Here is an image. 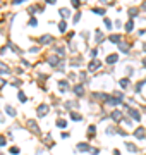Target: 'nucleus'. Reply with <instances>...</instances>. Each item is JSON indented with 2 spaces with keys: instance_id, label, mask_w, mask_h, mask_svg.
Listing matches in <instances>:
<instances>
[{
  "instance_id": "10",
  "label": "nucleus",
  "mask_w": 146,
  "mask_h": 155,
  "mask_svg": "<svg viewBox=\"0 0 146 155\" xmlns=\"http://www.w3.org/2000/svg\"><path fill=\"white\" fill-rule=\"evenodd\" d=\"M120 86H122V88H127V86H129V79H122V81H120Z\"/></svg>"
},
{
  "instance_id": "17",
  "label": "nucleus",
  "mask_w": 146,
  "mask_h": 155,
  "mask_svg": "<svg viewBox=\"0 0 146 155\" xmlns=\"http://www.w3.org/2000/svg\"><path fill=\"white\" fill-rule=\"evenodd\" d=\"M126 28H127V31H133V21H129V22L126 24Z\"/></svg>"
},
{
  "instance_id": "16",
  "label": "nucleus",
  "mask_w": 146,
  "mask_h": 155,
  "mask_svg": "<svg viewBox=\"0 0 146 155\" xmlns=\"http://www.w3.org/2000/svg\"><path fill=\"white\" fill-rule=\"evenodd\" d=\"M19 100H21V102H26V100H28V98H26V95H24L22 91L19 93Z\"/></svg>"
},
{
  "instance_id": "8",
  "label": "nucleus",
  "mask_w": 146,
  "mask_h": 155,
  "mask_svg": "<svg viewBox=\"0 0 146 155\" xmlns=\"http://www.w3.org/2000/svg\"><path fill=\"white\" fill-rule=\"evenodd\" d=\"M131 117H133V119H136V121H139V114H138L136 110H131Z\"/></svg>"
},
{
  "instance_id": "12",
  "label": "nucleus",
  "mask_w": 146,
  "mask_h": 155,
  "mask_svg": "<svg viewBox=\"0 0 146 155\" xmlns=\"http://www.w3.org/2000/svg\"><path fill=\"white\" fill-rule=\"evenodd\" d=\"M59 28H60V31H65V29H67V24H65V22L62 21V22L59 24Z\"/></svg>"
},
{
  "instance_id": "18",
  "label": "nucleus",
  "mask_w": 146,
  "mask_h": 155,
  "mask_svg": "<svg viewBox=\"0 0 146 155\" xmlns=\"http://www.w3.org/2000/svg\"><path fill=\"white\" fill-rule=\"evenodd\" d=\"M127 148H129L131 152H133V150H136V147H134V145H131V143H127Z\"/></svg>"
},
{
  "instance_id": "15",
  "label": "nucleus",
  "mask_w": 146,
  "mask_h": 155,
  "mask_svg": "<svg viewBox=\"0 0 146 155\" xmlns=\"http://www.w3.org/2000/svg\"><path fill=\"white\" fill-rule=\"evenodd\" d=\"M77 148H79V150H88L89 147H88L86 143H81V145H77Z\"/></svg>"
},
{
  "instance_id": "3",
  "label": "nucleus",
  "mask_w": 146,
  "mask_h": 155,
  "mask_svg": "<svg viewBox=\"0 0 146 155\" xmlns=\"http://www.w3.org/2000/svg\"><path fill=\"white\" fill-rule=\"evenodd\" d=\"M112 117H114V119H115V121H119V119H120V117H122V114H120V112H119V110H114V112H112Z\"/></svg>"
},
{
  "instance_id": "5",
  "label": "nucleus",
  "mask_w": 146,
  "mask_h": 155,
  "mask_svg": "<svg viewBox=\"0 0 146 155\" xmlns=\"http://www.w3.org/2000/svg\"><path fill=\"white\" fill-rule=\"evenodd\" d=\"M107 62H108V64H114V62H117V55H108Z\"/></svg>"
},
{
  "instance_id": "13",
  "label": "nucleus",
  "mask_w": 146,
  "mask_h": 155,
  "mask_svg": "<svg viewBox=\"0 0 146 155\" xmlns=\"http://www.w3.org/2000/svg\"><path fill=\"white\" fill-rule=\"evenodd\" d=\"M119 40H120L119 35H112V36H110V41H119Z\"/></svg>"
},
{
  "instance_id": "21",
  "label": "nucleus",
  "mask_w": 146,
  "mask_h": 155,
  "mask_svg": "<svg viewBox=\"0 0 146 155\" xmlns=\"http://www.w3.org/2000/svg\"><path fill=\"white\" fill-rule=\"evenodd\" d=\"M145 66H146V59H145Z\"/></svg>"
},
{
  "instance_id": "9",
  "label": "nucleus",
  "mask_w": 146,
  "mask_h": 155,
  "mask_svg": "<svg viewBox=\"0 0 146 155\" xmlns=\"http://www.w3.org/2000/svg\"><path fill=\"white\" fill-rule=\"evenodd\" d=\"M57 124H59V128H65V126H67V123H65L64 119H59V121H57Z\"/></svg>"
},
{
  "instance_id": "1",
  "label": "nucleus",
  "mask_w": 146,
  "mask_h": 155,
  "mask_svg": "<svg viewBox=\"0 0 146 155\" xmlns=\"http://www.w3.org/2000/svg\"><path fill=\"white\" fill-rule=\"evenodd\" d=\"M98 67H100V62H98V60H95V62L89 64V71H95V69H98Z\"/></svg>"
},
{
  "instance_id": "20",
  "label": "nucleus",
  "mask_w": 146,
  "mask_h": 155,
  "mask_svg": "<svg viewBox=\"0 0 146 155\" xmlns=\"http://www.w3.org/2000/svg\"><path fill=\"white\" fill-rule=\"evenodd\" d=\"M3 143H5V140H3V138H2V136H0V147H2V145H3Z\"/></svg>"
},
{
  "instance_id": "19",
  "label": "nucleus",
  "mask_w": 146,
  "mask_h": 155,
  "mask_svg": "<svg viewBox=\"0 0 146 155\" xmlns=\"http://www.w3.org/2000/svg\"><path fill=\"white\" fill-rule=\"evenodd\" d=\"M10 152H12V154L15 155V154H19V148H15V147H14V148H12V150H10Z\"/></svg>"
},
{
  "instance_id": "4",
  "label": "nucleus",
  "mask_w": 146,
  "mask_h": 155,
  "mask_svg": "<svg viewBox=\"0 0 146 155\" xmlns=\"http://www.w3.org/2000/svg\"><path fill=\"white\" fill-rule=\"evenodd\" d=\"M40 41H41V43H46V41H52V36H48V35H45V36H41V38H40Z\"/></svg>"
},
{
  "instance_id": "7",
  "label": "nucleus",
  "mask_w": 146,
  "mask_h": 155,
  "mask_svg": "<svg viewBox=\"0 0 146 155\" xmlns=\"http://www.w3.org/2000/svg\"><path fill=\"white\" fill-rule=\"evenodd\" d=\"M60 14L62 17H69V9H60Z\"/></svg>"
},
{
  "instance_id": "6",
  "label": "nucleus",
  "mask_w": 146,
  "mask_h": 155,
  "mask_svg": "<svg viewBox=\"0 0 146 155\" xmlns=\"http://www.w3.org/2000/svg\"><path fill=\"white\" fill-rule=\"evenodd\" d=\"M46 110H48V107H46V105H40V116H45V114H46Z\"/></svg>"
},
{
  "instance_id": "11",
  "label": "nucleus",
  "mask_w": 146,
  "mask_h": 155,
  "mask_svg": "<svg viewBox=\"0 0 146 155\" xmlns=\"http://www.w3.org/2000/svg\"><path fill=\"white\" fill-rule=\"evenodd\" d=\"M71 117H72L74 121H81V116H79V114H76V112H72V114H71Z\"/></svg>"
},
{
  "instance_id": "14",
  "label": "nucleus",
  "mask_w": 146,
  "mask_h": 155,
  "mask_svg": "<svg viewBox=\"0 0 146 155\" xmlns=\"http://www.w3.org/2000/svg\"><path fill=\"white\" fill-rule=\"evenodd\" d=\"M74 91H76L77 95H83V86H76V88H74Z\"/></svg>"
},
{
  "instance_id": "2",
  "label": "nucleus",
  "mask_w": 146,
  "mask_h": 155,
  "mask_svg": "<svg viewBox=\"0 0 146 155\" xmlns=\"http://www.w3.org/2000/svg\"><path fill=\"white\" fill-rule=\"evenodd\" d=\"M5 110H7V114H9V116H15V109H14V107L7 105V107H5Z\"/></svg>"
}]
</instances>
